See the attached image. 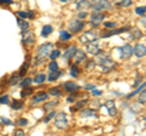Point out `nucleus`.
Returning a JSON list of instances; mask_svg holds the SVG:
<instances>
[{"label":"nucleus","instance_id":"5701e85b","mask_svg":"<svg viewBox=\"0 0 146 136\" xmlns=\"http://www.w3.org/2000/svg\"><path fill=\"white\" fill-rule=\"evenodd\" d=\"M32 94H33V88H32L31 85H29V86H25V88H23V90L21 91V96L25 98V97H27V96H31Z\"/></svg>","mask_w":146,"mask_h":136},{"label":"nucleus","instance_id":"20e7f679","mask_svg":"<svg viewBox=\"0 0 146 136\" xmlns=\"http://www.w3.org/2000/svg\"><path fill=\"white\" fill-rule=\"evenodd\" d=\"M112 6V4L108 0H98L95 4H93V10L95 12L104 11V10H110Z\"/></svg>","mask_w":146,"mask_h":136},{"label":"nucleus","instance_id":"79ce46f5","mask_svg":"<svg viewBox=\"0 0 146 136\" xmlns=\"http://www.w3.org/2000/svg\"><path fill=\"white\" fill-rule=\"evenodd\" d=\"M0 103H3V105H7L9 103V95H4V96L0 97Z\"/></svg>","mask_w":146,"mask_h":136},{"label":"nucleus","instance_id":"f3484780","mask_svg":"<svg viewBox=\"0 0 146 136\" xmlns=\"http://www.w3.org/2000/svg\"><path fill=\"white\" fill-rule=\"evenodd\" d=\"M34 34L32 33V32H27V33L23 35V43L25 44H28V45H32L34 42H35V39H34Z\"/></svg>","mask_w":146,"mask_h":136},{"label":"nucleus","instance_id":"cd10ccee","mask_svg":"<svg viewBox=\"0 0 146 136\" xmlns=\"http://www.w3.org/2000/svg\"><path fill=\"white\" fill-rule=\"evenodd\" d=\"M71 38H72V35H71V33H68L67 30H62L60 33V40L61 42H68Z\"/></svg>","mask_w":146,"mask_h":136},{"label":"nucleus","instance_id":"2f4dec72","mask_svg":"<svg viewBox=\"0 0 146 136\" xmlns=\"http://www.w3.org/2000/svg\"><path fill=\"white\" fill-rule=\"evenodd\" d=\"M61 56V51H60V50H51V52H50L49 53V57L50 58H51V60H56V58L57 57H60Z\"/></svg>","mask_w":146,"mask_h":136},{"label":"nucleus","instance_id":"603ef678","mask_svg":"<svg viewBox=\"0 0 146 136\" xmlns=\"http://www.w3.org/2000/svg\"><path fill=\"white\" fill-rule=\"evenodd\" d=\"M0 4H12V0H0Z\"/></svg>","mask_w":146,"mask_h":136},{"label":"nucleus","instance_id":"c85d7f7f","mask_svg":"<svg viewBox=\"0 0 146 136\" xmlns=\"http://www.w3.org/2000/svg\"><path fill=\"white\" fill-rule=\"evenodd\" d=\"M86 103H88V100H82V101H79V102H77L76 103V106L74 107H72L71 108V111L72 112H74V111H77V110H80V108H83V106L84 105H86Z\"/></svg>","mask_w":146,"mask_h":136},{"label":"nucleus","instance_id":"4c0bfd02","mask_svg":"<svg viewBox=\"0 0 146 136\" xmlns=\"http://www.w3.org/2000/svg\"><path fill=\"white\" fill-rule=\"evenodd\" d=\"M143 37V33L139 29H134V34H131V39H140Z\"/></svg>","mask_w":146,"mask_h":136},{"label":"nucleus","instance_id":"b1692460","mask_svg":"<svg viewBox=\"0 0 146 136\" xmlns=\"http://www.w3.org/2000/svg\"><path fill=\"white\" fill-rule=\"evenodd\" d=\"M93 116H95V110L88 108V110H82V111H80V117H83V118L93 117Z\"/></svg>","mask_w":146,"mask_h":136},{"label":"nucleus","instance_id":"7c9ffc66","mask_svg":"<svg viewBox=\"0 0 146 136\" xmlns=\"http://www.w3.org/2000/svg\"><path fill=\"white\" fill-rule=\"evenodd\" d=\"M138 102L141 103L143 106L146 103V92H145V89L141 90V92L139 94V96H138Z\"/></svg>","mask_w":146,"mask_h":136},{"label":"nucleus","instance_id":"a19ab883","mask_svg":"<svg viewBox=\"0 0 146 136\" xmlns=\"http://www.w3.org/2000/svg\"><path fill=\"white\" fill-rule=\"evenodd\" d=\"M143 89H145V83H143V85H141V86H140V88H139L138 90H135V91H134V92H131L130 95H128V96H127V97H128V98H129V97H133V96H134V95H135V94H138V92H140V91H141V90H143Z\"/></svg>","mask_w":146,"mask_h":136},{"label":"nucleus","instance_id":"412c9836","mask_svg":"<svg viewBox=\"0 0 146 136\" xmlns=\"http://www.w3.org/2000/svg\"><path fill=\"white\" fill-rule=\"evenodd\" d=\"M115 5L121 6V7H128L131 5V0H115Z\"/></svg>","mask_w":146,"mask_h":136},{"label":"nucleus","instance_id":"7ed1b4c3","mask_svg":"<svg viewBox=\"0 0 146 136\" xmlns=\"http://www.w3.org/2000/svg\"><path fill=\"white\" fill-rule=\"evenodd\" d=\"M84 21L83 20H73L70 22V26H68V28H70V32L73 34H76V33H79V32L83 30L84 28Z\"/></svg>","mask_w":146,"mask_h":136},{"label":"nucleus","instance_id":"a211bd4d","mask_svg":"<svg viewBox=\"0 0 146 136\" xmlns=\"http://www.w3.org/2000/svg\"><path fill=\"white\" fill-rule=\"evenodd\" d=\"M63 74V72L61 71H55V72H50V74L46 77V79L49 81H54V80H57Z\"/></svg>","mask_w":146,"mask_h":136},{"label":"nucleus","instance_id":"c756f323","mask_svg":"<svg viewBox=\"0 0 146 136\" xmlns=\"http://www.w3.org/2000/svg\"><path fill=\"white\" fill-rule=\"evenodd\" d=\"M52 30H54V28H52V27L51 26H44L43 27V30H42V35H43V37H48V35H50V34H51L52 33Z\"/></svg>","mask_w":146,"mask_h":136},{"label":"nucleus","instance_id":"a878e982","mask_svg":"<svg viewBox=\"0 0 146 136\" xmlns=\"http://www.w3.org/2000/svg\"><path fill=\"white\" fill-rule=\"evenodd\" d=\"M17 23H18V27L22 29V30H28L29 28V24H28V22H26L25 20H22V18H17Z\"/></svg>","mask_w":146,"mask_h":136},{"label":"nucleus","instance_id":"6ab92c4d","mask_svg":"<svg viewBox=\"0 0 146 136\" xmlns=\"http://www.w3.org/2000/svg\"><path fill=\"white\" fill-rule=\"evenodd\" d=\"M48 97H49L48 92H39L38 95H36V96L33 97V101H34V103L43 102V101H45V100H48Z\"/></svg>","mask_w":146,"mask_h":136},{"label":"nucleus","instance_id":"a18cd8bd","mask_svg":"<svg viewBox=\"0 0 146 136\" xmlns=\"http://www.w3.org/2000/svg\"><path fill=\"white\" fill-rule=\"evenodd\" d=\"M104 26L106 27V28H115V27H116V23H115V22H105Z\"/></svg>","mask_w":146,"mask_h":136},{"label":"nucleus","instance_id":"0eeeda50","mask_svg":"<svg viewBox=\"0 0 146 136\" xmlns=\"http://www.w3.org/2000/svg\"><path fill=\"white\" fill-rule=\"evenodd\" d=\"M130 29V27H123V28H119V29H111V30H105L102 32L101 37L102 38H108L111 35H115V34H119V33H123V32H128Z\"/></svg>","mask_w":146,"mask_h":136},{"label":"nucleus","instance_id":"f704fd0d","mask_svg":"<svg viewBox=\"0 0 146 136\" xmlns=\"http://www.w3.org/2000/svg\"><path fill=\"white\" fill-rule=\"evenodd\" d=\"M28 62H26V63H23L22 65V67H21V69H20V72H18V74H20V77L22 78L25 74H26V72H27V69H28Z\"/></svg>","mask_w":146,"mask_h":136},{"label":"nucleus","instance_id":"393cba45","mask_svg":"<svg viewBox=\"0 0 146 136\" xmlns=\"http://www.w3.org/2000/svg\"><path fill=\"white\" fill-rule=\"evenodd\" d=\"M48 95H50V96H56V97H60L62 96V91L58 88H51L49 90Z\"/></svg>","mask_w":146,"mask_h":136},{"label":"nucleus","instance_id":"de8ad7c7","mask_svg":"<svg viewBox=\"0 0 146 136\" xmlns=\"http://www.w3.org/2000/svg\"><path fill=\"white\" fill-rule=\"evenodd\" d=\"M0 121H1V123H4V124H6V125H12V121H11L10 119H6V118H1V119H0Z\"/></svg>","mask_w":146,"mask_h":136},{"label":"nucleus","instance_id":"5fc2aeb1","mask_svg":"<svg viewBox=\"0 0 146 136\" xmlns=\"http://www.w3.org/2000/svg\"><path fill=\"white\" fill-rule=\"evenodd\" d=\"M86 89H89V90H94L95 89V85H86Z\"/></svg>","mask_w":146,"mask_h":136},{"label":"nucleus","instance_id":"39448f33","mask_svg":"<svg viewBox=\"0 0 146 136\" xmlns=\"http://www.w3.org/2000/svg\"><path fill=\"white\" fill-rule=\"evenodd\" d=\"M100 63H101V69L104 71V72H108V71H111V69H113L115 68V66H116V63L113 62L112 60H110L108 57H101L100 58Z\"/></svg>","mask_w":146,"mask_h":136},{"label":"nucleus","instance_id":"dca6fc26","mask_svg":"<svg viewBox=\"0 0 146 136\" xmlns=\"http://www.w3.org/2000/svg\"><path fill=\"white\" fill-rule=\"evenodd\" d=\"M105 107L107 108L110 116H116L117 114V110H116V106H115V102L113 101H107L106 103H105Z\"/></svg>","mask_w":146,"mask_h":136},{"label":"nucleus","instance_id":"09e8293b","mask_svg":"<svg viewBox=\"0 0 146 136\" xmlns=\"http://www.w3.org/2000/svg\"><path fill=\"white\" fill-rule=\"evenodd\" d=\"M17 15L20 16L22 20H26V18H27V12H25V11H18Z\"/></svg>","mask_w":146,"mask_h":136},{"label":"nucleus","instance_id":"9d476101","mask_svg":"<svg viewBox=\"0 0 146 136\" xmlns=\"http://www.w3.org/2000/svg\"><path fill=\"white\" fill-rule=\"evenodd\" d=\"M85 51L88 53H90V55H93V56H96V55H99V53H101V49H100L98 45L88 43L86 46H85Z\"/></svg>","mask_w":146,"mask_h":136},{"label":"nucleus","instance_id":"c03bdc74","mask_svg":"<svg viewBox=\"0 0 146 136\" xmlns=\"http://www.w3.org/2000/svg\"><path fill=\"white\" fill-rule=\"evenodd\" d=\"M55 114H56V113H55V112H50L49 114L46 116V118H45V119H44V121H45V123H48V121H49L50 119H52V118L55 117Z\"/></svg>","mask_w":146,"mask_h":136},{"label":"nucleus","instance_id":"bb28decb","mask_svg":"<svg viewBox=\"0 0 146 136\" xmlns=\"http://www.w3.org/2000/svg\"><path fill=\"white\" fill-rule=\"evenodd\" d=\"M45 80H46V75H45L44 73H39V74H36L34 77V83L35 84H42Z\"/></svg>","mask_w":146,"mask_h":136},{"label":"nucleus","instance_id":"1a4fd4ad","mask_svg":"<svg viewBox=\"0 0 146 136\" xmlns=\"http://www.w3.org/2000/svg\"><path fill=\"white\" fill-rule=\"evenodd\" d=\"M133 53H135V56L138 57V58H141V57H144L145 56V53H146V48H145V45L144 44H136L135 46L133 48Z\"/></svg>","mask_w":146,"mask_h":136},{"label":"nucleus","instance_id":"e433bc0d","mask_svg":"<svg viewBox=\"0 0 146 136\" xmlns=\"http://www.w3.org/2000/svg\"><path fill=\"white\" fill-rule=\"evenodd\" d=\"M32 81H33V79H32V78H26V79L22 80L21 86H22V88H25V86H29V85L32 84Z\"/></svg>","mask_w":146,"mask_h":136},{"label":"nucleus","instance_id":"6e6552de","mask_svg":"<svg viewBox=\"0 0 146 136\" xmlns=\"http://www.w3.org/2000/svg\"><path fill=\"white\" fill-rule=\"evenodd\" d=\"M105 18V15L102 12H94L93 15H91V18H90V22L93 26H99L100 23H102V21Z\"/></svg>","mask_w":146,"mask_h":136},{"label":"nucleus","instance_id":"f03ea898","mask_svg":"<svg viewBox=\"0 0 146 136\" xmlns=\"http://www.w3.org/2000/svg\"><path fill=\"white\" fill-rule=\"evenodd\" d=\"M55 126L57 129H66L68 126V120L65 113H58V114H55Z\"/></svg>","mask_w":146,"mask_h":136},{"label":"nucleus","instance_id":"3c124183","mask_svg":"<svg viewBox=\"0 0 146 136\" xmlns=\"http://www.w3.org/2000/svg\"><path fill=\"white\" fill-rule=\"evenodd\" d=\"M27 18H31V20H34V12L33 11H29L27 13Z\"/></svg>","mask_w":146,"mask_h":136},{"label":"nucleus","instance_id":"4d7b16f0","mask_svg":"<svg viewBox=\"0 0 146 136\" xmlns=\"http://www.w3.org/2000/svg\"><path fill=\"white\" fill-rule=\"evenodd\" d=\"M0 125H1V121H0Z\"/></svg>","mask_w":146,"mask_h":136},{"label":"nucleus","instance_id":"49530a36","mask_svg":"<svg viewBox=\"0 0 146 136\" xmlns=\"http://www.w3.org/2000/svg\"><path fill=\"white\" fill-rule=\"evenodd\" d=\"M86 16H88V13H86L85 11H83V10H82V11L78 13V20H84Z\"/></svg>","mask_w":146,"mask_h":136},{"label":"nucleus","instance_id":"f8f14e48","mask_svg":"<svg viewBox=\"0 0 146 136\" xmlns=\"http://www.w3.org/2000/svg\"><path fill=\"white\" fill-rule=\"evenodd\" d=\"M62 86H63V89H65V91H67V92H74V91H78V90L80 89L79 85L73 83V81H66Z\"/></svg>","mask_w":146,"mask_h":136},{"label":"nucleus","instance_id":"2eb2a0df","mask_svg":"<svg viewBox=\"0 0 146 136\" xmlns=\"http://www.w3.org/2000/svg\"><path fill=\"white\" fill-rule=\"evenodd\" d=\"M77 50H78V49H77L76 45H72V46L67 48V50L63 52V57H65L66 60H70V58L73 57V55H74V52L77 51Z\"/></svg>","mask_w":146,"mask_h":136},{"label":"nucleus","instance_id":"864d4df0","mask_svg":"<svg viewBox=\"0 0 146 136\" xmlns=\"http://www.w3.org/2000/svg\"><path fill=\"white\" fill-rule=\"evenodd\" d=\"M93 95H96V96H99V95H101V92H100V91H98V90H93Z\"/></svg>","mask_w":146,"mask_h":136},{"label":"nucleus","instance_id":"423d86ee","mask_svg":"<svg viewBox=\"0 0 146 136\" xmlns=\"http://www.w3.org/2000/svg\"><path fill=\"white\" fill-rule=\"evenodd\" d=\"M94 40H98V35H96V33H95V32H93V30L86 32V33H84V34L79 38V42L83 43V44L91 43V42H94Z\"/></svg>","mask_w":146,"mask_h":136},{"label":"nucleus","instance_id":"ea45409f","mask_svg":"<svg viewBox=\"0 0 146 136\" xmlns=\"http://www.w3.org/2000/svg\"><path fill=\"white\" fill-rule=\"evenodd\" d=\"M57 103H58V101H57V100H55V101H51V102H48L46 103V105H45V107H44V110H50V108H52L55 105H57Z\"/></svg>","mask_w":146,"mask_h":136},{"label":"nucleus","instance_id":"f257e3e1","mask_svg":"<svg viewBox=\"0 0 146 136\" xmlns=\"http://www.w3.org/2000/svg\"><path fill=\"white\" fill-rule=\"evenodd\" d=\"M52 49H54V45L51 43H46L42 45V46H39L34 56V65H39V63L44 62V60L49 56V53L51 52Z\"/></svg>","mask_w":146,"mask_h":136},{"label":"nucleus","instance_id":"58836bf2","mask_svg":"<svg viewBox=\"0 0 146 136\" xmlns=\"http://www.w3.org/2000/svg\"><path fill=\"white\" fill-rule=\"evenodd\" d=\"M135 12L138 13V15H140V16L145 17V12H146V10H145V6H141V7H136V9H135Z\"/></svg>","mask_w":146,"mask_h":136},{"label":"nucleus","instance_id":"473e14b6","mask_svg":"<svg viewBox=\"0 0 146 136\" xmlns=\"http://www.w3.org/2000/svg\"><path fill=\"white\" fill-rule=\"evenodd\" d=\"M49 69L50 72H55V71H58V65H57V62L55 61V60H51V62L49 63Z\"/></svg>","mask_w":146,"mask_h":136},{"label":"nucleus","instance_id":"aec40b11","mask_svg":"<svg viewBox=\"0 0 146 136\" xmlns=\"http://www.w3.org/2000/svg\"><path fill=\"white\" fill-rule=\"evenodd\" d=\"M23 106H25V102L22 101V100H15V101L11 103V108H12V110H15V111L21 110Z\"/></svg>","mask_w":146,"mask_h":136},{"label":"nucleus","instance_id":"72a5a7b5","mask_svg":"<svg viewBox=\"0 0 146 136\" xmlns=\"http://www.w3.org/2000/svg\"><path fill=\"white\" fill-rule=\"evenodd\" d=\"M79 73H80V71H79V68H78V66H77V63H76L74 66L71 67V75L72 77H78Z\"/></svg>","mask_w":146,"mask_h":136},{"label":"nucleus","instance_id":"9b49d317","mask_svg":"<svg viewBox=\"0 0 146 136\" xmlns=\"http://www.w3.org/2000/svg\"><path fill=\"white\" fill-rule=\"evenodd\" d=\"M131 55H133V48L129 44H125L121 48V56L122 58H129Z\"/></svg>","mask_w":146,"mask_h":136},{"label":"nucleus","instance_id":"8fccbe9b","mask_svg":"<svg viewBox=\"0 0 146 136\" xmlns=\"http://www.w3.org/2000/svg\"><path fill=\"white\" fill-rule=\"evenodd\" d=\"M13 134H15L16 136H23L25 135V131L23 130H15V133H13Z\"/></svg>","mask_w":146,"mask_h":136},{"label":"nucleus","instance_id":"4468645a","mask_svg":"<svg viewBox=\"0 0 146 136\" xmlns=\"http://www.w3.org/2000/svg\"><path fill=\"white\" fill-rule=\"evenodd\" d=\"M72 58H74V62L76 63L83 62V61H85V52L83 51V50H77Z\"/></svg>","mask_w":146,"mask_h":136},{"label":"nucleus","instance_id":"37998d69","mask_svg":"<svg viewBox=\"0 0 146 136\" xmlns=\"http://www.w3.org/2000/svg\"><path fill=\"white\" fill-rule=\"evenodd\" d=\"M27 124H28V120L25 119V118H21V119L17 120V125H20V126H25Z\"/></svg>","mask_w":146,"mask_h":136},{"label":"nucleus","instance_id":"c9c22d12","mask_svg":"<svg viewBox=\"0 0 146 136\" xmlns=\"http://www.w3.org/2000/svg\"><path fill=\"white\" fill-rule=\"evenodd\" d=\"M78 97H79V95L76 94V91H74V92H71V95L67 97V101H68V102H74Z\"/></svg>","mask_w":146,"mask_h":136},{"label":"nucleus","instance_id":"ddd939ff","mask_svg":"<svg viewBox=\"0 0 146 136\" xmlns=\"http://www.w3.org/2000/svg\"><path fill=\"white\" fill-rule=\"evenodd\" d=\"M74 4H76L77 10H79V11H82V10H85V9L90 7V5H91L89 0H76Z\"/></svg>","mask_w":146,"mask_h":136},{"label":"nucleus","instance_id":"4be33fe9","mask_svg":"<svg viewBox=\"0 0 146 136\" xmlns=\"http://www.w3.org/2000/svg\"><path fill=\"white\" fill-rule=\"evenodd\" d=\"M20 79H21V77H20V74H18V73L12 74L10 77V80H9V85H10V86H13V85H16L18 81H20Z\"/></svg>","mask_w":146,"mask_h":136},{"label":"nucleus","instance_id":"6e6d98bb","mask_svg":"<svg viewBox=\"0 0 146 136\" xmlns=\"http://www.w3.org/2000/svg\"><path fill=\"white\" fill-rule=\"evenodd\" d=\"M58 1H60V3H70L71 0H58Z\"/></svg>","mask_w":146,"mask_h":136}]
</instances>
